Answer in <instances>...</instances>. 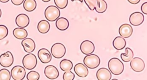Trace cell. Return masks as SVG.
<instances>
[{"label":"cell","instance_id":"cell-1","mask_svg":"<svg viewBox=\"0 0 147 80\" xmlns=\"http://www.w3.org/2000/svg\"><path fill=\"white\" fill-rule=\"evenodd\" d=\"M108 67L110 72L115 75L122 74L124 70L123 63L117 58H113L109 60Z\"/></svg>","mask_w":147,"mask_h":80},{"label":"cell","instance_id":"cell-2","mask_svg":"<svg viewBox=\"0 0 147 80\" xmlns=\"http://www.w3.org/2000/svg\"><path fill=\"white\" fill-rule=\"evenodd\" d=\"M44 14L47 20L49 21H54L60 17V12L57 6L51 5L46 8L44 12Z\"/></svg>","mask_w":147,"mask_h":80},{"label":"cell","instance_id":"cell-3","mask_svg":"<svg viewBox=\"0 0 147 80\" xmlns=\"http://www.w3.org/2000/svg\"><path fill=\"white\" fill-rule=\"evenodd\" d=\"M84 64L89 68L94 69L98 67L100 64V60L98 56L95 54L87 55L83 59Z\"/></svg>","mask_w":147,"mask_h":80},{"label":"cell","instance_id":"cell-4","mask_svg":"<svg viewBox=\"0 0 147 80\" xmlns=\"http://www.w3.org/2000/svg\"><path fill=\"white\" fill-rule=\"evenodd\" d=\"M37 60L36 56L33 54H28L22 59L24 67L28 70H33L37 65Z\"/></svg>","mask_w":147,"mask_h":80},{"label":"cell","instance_id":"cell-5","mask_svg":"<svg viewBox=\"0 0 147 80\" xmlns=\"http://www.w3.org/2000/svg\"><path fill=\"white\" fill-rule=\"evenodd\" d=\"M51 52L53 57L60 59L63 57L65 54L66 48L63 44L60 43H56L52 46Z\"/></svg>","mask_w":147,"mask_h":80},{"label":"cell","instance_id":"cell-6","mask_svg":"<svg viewBox=\"0 0 147 80\" xmlns=\"http://www.w3.org/2000/svg\"><path fill=\"white\" fill-rule=\"evenodd\" d=\"M26 74L25 68L21 66H16L11 70V75L14 80H22Z\"/></svg>","mask_w":147,"mask_h":80},{"label":"cell","instance_id":"cell-7","mask_svg":"<svg viewBox=\"0 0 147 80\" xmlns=\"http://www.w3.org/2000/svg\"><path fill=\"white\" fill-rule=\"evenodd\" d=\"M130 67L131 69L136 72H141L142 71L145 67L144 61L140 58L136 57L133 58L130 60Z\"/></svg>","mask_w":147,"mask_h":80},{"label":"cell","instance_id":"cell-8","mask_svg":"<svg viewBox=\"0 0 147 80\" xmlns=\"http://www.w3.org/2000/svg\"><path fill=\"white\" fill-rule=\"evenodd\" d=\"M14 62V58L10 51H6L0 56V64L4 67L11 66Z\"/></svg>","mask_w":147,"mask_h":80},{"label":"cell","instance_id":"cell-9","mask_svg":"<svg viewBox=\"0 0 147 80\" xmlns=\"http://www.w3.org/2000/svg\"><path fill=\"white\" fill-rule=\"evenodd\" d=\"M80 49L81 52L85 55L92 54L95 50V45L94 43L90 40H84L80 44Z\"/></svg>","mask_w":147,"mask_h":80},{"label":"cell","instance_id":"cell-10","mask_svg":"<svg viewBox=\"0 0 147 80\" xmlns=\"http://www.w3.org/2000/svg\"><path fill=\"white\" fill-rule=\"evenodd\" d=\"M144 21V16L142 13L136 12L133 13L129 17L130 23L134 26L140 25Z\"/></svg>","mask_w":147,"mask_h":80},{"label":"cell","instance_id":"cell-11","mask_svg":"<svg viewBox=\"0 0 147 80\" xmlns=\"http://www.w3.org/2000/svg\"><path fill=\"white\" fill-rule=\"evenodd\" d=\"M44 74L49 79H55L58 78L59 73L55 66L48 65L44 69Z\"/></svg>","mask_w":147,"mask_h":80},{"label":"cell","instance_id":"cell-12","mask_svg":"<svg viewBox=\"0 0 147 80\" xmlns=\"http://www.w3.org/2000/svg\"><path fill=\"white\" fill-rule=\"evenodd\" d=\"M37 55L40 60L43 63H48L52 59V54L46 48H41L39 49Z\"/></svg>","mask_w":147,"mask_h":80},{"label":"cell","instance_id":"cell-13","mask_svg":"<svg viewBox=\"0 0 147 80\" xmlns=\"http://www.w3.org/2000/svg\"><path fill=\"white\" fill-rule=\"evenodd\" d=\"M21 44L24 51L28 53L33 52L36 48V44L34 40L29 37H26L23 39V40L21 41Z\"/></svg>","mask_w":147,"mask_h":80},{"label":"cell","instance_id":"cell-14","mask_svg":"<svg viewBox=\"0 0 147 80\" xmlns=\"http://www.w3.org/2000/svg\"><path fill=\"white\" fill-rule=\"evenodd\" d=\"M133 33V28L127 24H123L119 28V33L123 38H128L131 36Z\"/></svg>","mask_w":147,"mask_h":80},{"label":"cell","instance_id":"cell-15","mask_svg":"<svg viewBox=\"0 0 147 80\" xmlns=\"http://www.w3.org/2000/svg\"><path fill=\"white\" fill-rule=\"evenodd\" d=\"M74 71L76 74L82 78H84L88 74L87 67L82 63H77L74 66Z\"/></svg>","mask_w":147,"mask_h":80},{"label":"cell","instance_id":"cell-16","mask_svg":"<svg viewBox=\"0 0 147 80\" xmlns=\"http://www.w3.org/2000/svg\"><path fill=\"white\" fill-rule=\"evenodd\" d=\"M96 78L98 80H110L111 78V73L106 68H100L96 72Z\"/></svg>","mask_w":147,"mask_h":80},{"label":"cell","instance_id":"cell-17","mask_svg":"<svg viewBox=\"0 0 147 80\" xmlns=\"http://www.w3.org/2000/svg\"><path fill=\"white\" fill-rule=\"evenodd\" d=\"M16 25L20 28H25L29 24V18L25 14H20L16 18Z\"/></svg>","mask_w":147,"mask_h":80},{"label":"cell","instance_id":"cell-18","mask_svg":"<svg viewBox=\"0 0 147 80\" xmlns=\"http://www.w3.org/2000/svg\"><path fill=\"white\" fill-rule=\"evenodd\" d=\"M126 42L125 39L122 36L116 37L113 41V47L117 50H121L124 48L126 46Z\"/></svg>","mask_w":147,"mask_h":80},{"label":"cell","instance_id":"cell-19","mask_svg":"<svg viewBox=\"0 0 147 80\" xmlns=\"http://www.w3.org/2000/svg\"><path fill=\"white\" fill-rule=\"evenodd\" d=\"M56 26L60 31H65L69 26V22L68 20L64 17L58 18L56 21Z\"/></svg>","mask_w":147,"mask_h":80},{"label":"cell","instance_id":"cell-20","mask_svg":"<svg viewBox=\"0 0 147 80\" xmlns=\"http://www.w3.org/2000/svg\"><path fill=\"white\" fill-rule=\"evenodd\" d=\"M14 36L20 40H23L28 36V32L24 28H16L13 31Z\"/></svg>","mask_w":147,"mask_h":80},{"label":"cell","instance_id":"cell-21","mask_svg":"<svg viewBox=\"0 0 147 80\" xmlns=\"http://www.w3.org/2000/svg\"><path fill=\"white\" fill-rule=\"evenodd\" d=\"M37 29L41 33H47L50 29V24L47 20H42L40 21L37 25Z\"/></svg>","mask_w":147,"mask_h":80},{"label":"cell","instance_id":"cell-22","mask_svg":"<svg viewBox=\"0 0 147 80\" xmlns=\"http://www.w3.org/2000/svg\"><path fill=\"white\" fill-rule=\"evenodd\" d=\"M37 3L35 0H24L23 7L27 12H32L36 9Z\"/></svg>","mask_w":147,"mask_h":80},{"label":"cell","instance_id":"cell-23","mask_svg":"<svg viewBox=\"0 0 147 80\" xmlns=\"http://www.w3.org/2000/svg\"><path fill=\"white\" fill-rule=\"evenodd\" d=\"M133 51L129 47H126L125 48V53L121 54V58L125 62H130L133 58Z\"/></svg>","mask_w":147,"mask_h":80},{"label":"cell","instance_id":"cell-24","mask_svg":"<svg viewBox=\"0 0 147 80\" xmlns=\"http://www.w3.org/2000/svg\"><path fill=\"white\" fill-rule=\"evenodd\" d=\"M72 62L68 59H63L60 63V68L62 71H69L72 68Z\"/></svg>","mask_w":147,"mask_h":80},{"label":"cell","instance_id":"cell-25","mask_svg":"<svg viewBox=\"0 0 147 80\" xmlns=\"http://www.w3.org/2000/svg\"><path fill=\"white\" fill-rule=\"evenodd\" d=\"M98 5L95 7V10L99 13L105 12L107 9V4L105 0H97Z\"/></svg>","mask_w":147,"mask_h":80},{"label":"cell","instance_id":"cell-26","mask_svg":"<svg viewBox=\"0 0 147 80\" xmlns=\"http://www.w3.org/2000/svg\"><path fill=\"white\" fill-rule=\"evenodd\" d=\"M11 78V73L6 68L0 70V80H10Z\"/></svg>","mask_w":147,"mask_h":80},{"label":"cell","instance_id":"cell-27","mask_svg":"<svg viewBox=\"0 0 147 80\" xmlns=\"http://www.w3.org/2000/svg\"><path fill=\"white\" fill-rule=\"evenodd\" d=\"M28 80H38L40 78V74L35 71H31L26 75Z\"/></svg>","mask_w":147,"mask_h":80},{"label":"cell","instance_id":"cell-28","mask_svg":"<svg viewBox=\"0 0 147 80\" xmlns=\"http://www.w3.org/2000/svg\"><path fill=\"white\" fill-rule=\"evenodd\" d=\"M91 10H94L98 5L97 0H83Z\"/></svg>","mask_w":147,"mask_h":80},{"label":"cell","instance_id":"cell-29","mask_svg":"<svg viewBox=\"0 0 147 80\" xmlns=\"http://www.w3.org/2000/svg\"><path fill=\"white\" fill-rule=\"evenodd\" d=\"M8 29L4 25H0V40L3 39L8 35Z\"/></svg>","mask_w":147,"mask_h":80},{"label":"cell","instance_id":"cell-30","mask_svg":"<svg viewBox=\"0 0 147 80\" xmlns=\"http://www.w3.org/2000/svg\"><path fill=\"white\" fill-rule=\"evenodd\" d=\"M56 6L61 9H64L68 5V0H54Z\"/></svg>","mask_w":147,"mask_h":80},{"label":"cell","instance_id":"cell-31","mask_svg":"<svg viewBox=\"0 0 147 80\" xmlns=\"http://www.w3.org/2000/svg\"><path fill=\"white\" fill-rule=\"evenodd\" d=\"M75 78V74L71 71H67L63 74V79L64 80H73Z\"/></svg>","mask_w":147,"mask_h":80},{"label":"cell","instance_id":"cell-32","mask_svg":"<svg viewBox=\"0 0 147 80\" xmlns=\"http://www.w3.org/2000/svg\"><path fill=\"white\" fill-rule=\"evenodd\" d=\"M141 10L144 14H147V2H144L142 4L141 7Z\"/></svg>","mask_w":147,"mask_h":80},{"label":"cell","instance_id":"cell-33","mask_svg":"<svg viewBox=\"0 0 147 80\" xmlns=\"http://www.w3.org/2000/svg\"><path fill=\"white\" fill-rule=\"evenodd\" d=\"M11 1L14 5L18 6L21 5L24 1V0H11Z\"/></svg>","mask_w":147,"mask_h":80},{"label":"cell","instance_id":"cell-34","mask_svg":"<svg viewBox=\"0 0 147 80\" xmlns=\"http://www.w3.org/2000/svg\"><path fill=\"white\" fill-rule=\"evenodd\" d=\"M129 2H130L131 4H137L140 2V0H127Z\"/></svg>","mask_w":147,"mask_h":80},{"label":"cell","instance_id":"cell-35","mask_svg":"<svg viewBox=\"0 0 147 80\" xmlns=\"http://www.w3.org/2000/svg\"><path fill=\"white\" fill-rule=\"evenodd\" d=\"M9 0H0V2H2V3H6V2H7Z\"/></svg>","mask_w":147,"mask_h":80},{"label":"cell","instance_id":"cell-36","mask_svg":"<svg viewBox=\"0 0 147 80\" xmlns=\"http://www.w3.org/2000/svg\"><path fill=\"white\" fill-rule=\"evenodd\" d=\"M43 2H49V1H50L51 0H42Z\"/></svg>","mask_w":147,"mask_h":80},{"label":"cell","instance_id":"cell-37","mask_svg":"<svg viewBox=\"0 0 147 80\" xmlns=\"http://www.w3.org/2000/svg\"><path fill=\"white\" fill-rule=\"evenodd\" d=\"M71 1H80V2H82L83 0H71Z\"/></svg>","mask_w":147,"mask_h":80},{"label":"cell","instance_id":"cell-38","mask_svg":"<svg viewBox=\"0 0 147 80\" xmlns=\"http://www.w3.org/2000/svg\"><path fill=\"white\" fill-rule=\"evenodd\" d=\"M1 15H2V12H1V9H0V18H1Z\"/></svg>","mask_w":147,"mask_h":80}]
</instances>
